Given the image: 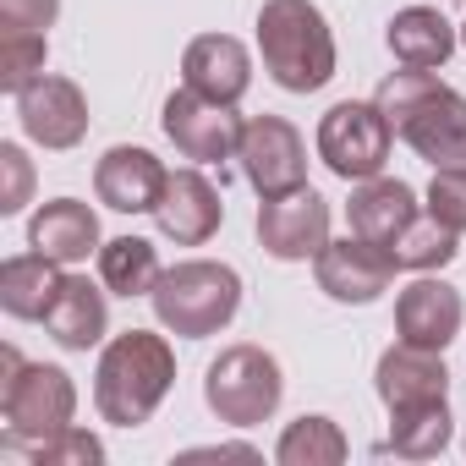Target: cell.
Instances as JSON below:
<instances>
[{
	"label": "cell",
	"instance_id": "1",
	"mask_svg": "<svg viewBox=\"0 0 466 466\" xmlns=\"http://www.w3.org/2000/svg\"><path fill=\"white\" fill-rule=\"evenodd\" d=\"M373 105L384 110L395 137H406L433 170L439 165H466V99L450 83H439L433 72H422V66L390 72L379 83Z\"/></svg>",
	"mask_w": 466,
	"mask_h": 466
},
{
	"label": "cell",
	"instance_id": "2",
	"mask_svg": "<svg viewBox=\"0 0 466 466\" xmlns=\"http://www.w3.org/2000/svg\"><path fill=\"white\" fill-rule=\"evenodd\" d=\"M176 384V351L154 329H127L99 351L94 368V406L116 428H137L159 411V400Z\"/></svg>",
	"mask_w": 466,
	"mask_h": 466
},
{
	"label": "cell",
	"instance_id": "3",
	"mask_svg": "<svg viewBox=\"0 0 466 466\" xmlns=\"http://www.w3.org/2000/svg\"><path fill=\"white\" fill-rule=\"evenodd\" d=\"M258 50L286 94H319L335 77V34L313 0H264Z\"/></svg>",
	"mask_w": 466,
	"mask_h": 466
},
{
	"label": "cell",
	"instance_id": "4",
	"mask_svg": "<svg viewBox=\"0 0 466 466\" xmlns=\"http://www.w3.org/2000/svg\"><path fill=\"white\" fill-rule=\"evenodd\" d=\"M0 411H6V444H39L61 428H72L77 384L66 368L23 362L17 346H0Z\"/></svg>",
	"mask_w": 466,
	"mask_h": 466
},
{
	"label": "cell",
	"instance_id": "5",
	"mask_svg": "<svg viewBox=\"0 0 466 466\" xmlns=\"http://www.w3.org/2000/svg\"><path fill=\"white\" fill-rule=\"evenodd\" d=\"M154 319L181 335V340H203V335H219L242 308V275L230 264H208V258H192V264H176L159 275L154 286Z\"/></svg>",
	"mask_w": 466,
	"mask_h": 466
},
{
	"label": "cell",
	"instance_id": "6",
	"mask_svg": "<svg viewBox=\"0 0 466 466\" xmlns=\"http://www.w3.org/2000/svg\"><path fill=\"white\" fill-rule=\"evenodd\" d=\"M280 395H286V379H280V362L264 346H230L203 373V400L230 428L269 422L280 411Z\"/></svg>",
	"mask_w": 466,
	"mask_h": 466
},
{
	"label": "cell",
	"instance_id": "7",
	"mask_svg": "<svg viewBox=\"0 0 466 466\" xmlns=\"http://www.w3.org/2000/svg\"><path fill=\"white\" fill-rule=\"evenodd\" d=\"M390 137H395V127L384 121L379 105L340 99V105L324 110V121H319V159H324L340 181H368V176H384V165H390Z\"/></svg>",
	"mask_w": 466,
	"mask_h": 466
},
{
	"label": "cell",
	"instance_id": "8",
	"mask_svg": "<svg viewBox=\"0 0 466 466\" xmlns=\"http://www.w3.org/2000/svg\"><path fill=\"white\" fill-rule=\"evenodd\" d=\"M159 127H165V137H170L187 159H198V165H225L230 154L242 148V127H248V121H237V105H219V99H208V94H198V88H176V94L165 99Z\"/></svg>",
	"mask_w": 466,
	"mask_h": 466
},
{
	"label": "cell",
	"instance_id": "9",
	"mask_svg": "<svg viewBox=\"0 0 466 466\" xmlns=\"http://www.w3.org/2000/svg\"><path fill=\"white\" fill-rule=\"evenodd\" d=\"M242 176L253 181L258 198H280V192H297L308 187V148H302V132L280 116H258L242 127Z\"/></svg>",
	"mask_w": 466,
	"mask_h": 466
},
{
	"label": "cell",
	"instance_id": "10",
	"mask_svg": "<svg viewBox=\"0 0 466 466\" xmlns=\"http://www.w3.org/2000/svg\"><path fill=\"white\" fill-rule=\"evenodd\" d=\"M324 242H329V203L313 187L264 198V208H258V248L269 258L302 264V258H319Z\"/></svg>",
	"mask_w": 466,
	"mask_h": 466
},
{
	"label": "cell",
	"instance_id": "11",
	"mask_svg": "<svg viewBox=\"0 0 466 466\" xmlns=\"http://www.w3.org/2000/svg\"><path fill=\"white\" fill-rule=\"evenodd\" d=\"M395 253L368 242V237H346V242H324V253L313 258V275H319V291L335 297V302H379L395 280Z\"/></svg>",
	"mask_w": 466,
	"mask_h": 466
},
{
	"label": "cell",
	"instance_id": "12",
	"mask_svg": "<svg viewBox=\"0 0 466 466\" xmlns=\"http://www.w3.org/2000/svg\"><path fill=\"white\" fill-rule=\"evenodd\" d=\"M17 116H23V132L39 143V148H77L88 137V99L72 77H39L17 94Z\"/></svg>",
	"mask_w": 466,
	"mask_h": 466
},
{
	"label": "cell",
	"instance_id": "13",
	"mask_svg": "<svg viewBox=\"0 0 466 466\" xmlns=\"http://www.w3.org/2000/svg\"><path fill=\"white\" fill-rule=\"evenodd\" d=\"M154 219H159V230H165L176 248H203L214 230H219V219H225V203H219V192H214L208 176L170 170L165 176V192L154 203Z\"/></svg>",
	"mask_w": 466,
	"mask_h": 466
},
{
	"label": "cell",
	"instance_id": "14",
	"mask_svg": "<svg viewBox=\"0 0 466 466\" xmlns=\"http://www.w3.org/2000/svg\"><path fill=\"white\" fill-rule=\"evenodd\" d=\"M165 165L148 154V148H132V143H116L99 165H94V192L105 208L116 214H154L159 192H165Z\"/></svg>",
	"mask_w": 466,
	"mask_h": 466
},
{
	"label": "cell",
	"instance_id": "15",
	"mask_svg": "<svg viewBox=\"0 0 466 466\" xmlns=\"http://www.w3.org/2000/svg\"><path fill=\"white\" fill-rule=\"evenodd\" d=\"M373 384H379V400L390 411L428 406V400H450V368H444V357L428 351V346H411V340H400V346H390L379 357Z\"/></svg>",
	"mask_w": 466,
	"mask_h": 466
},
{
	"label": "cell",
	"instance_id": "16",
	"mask_svg": "<svg viewBox=\"0 0 466 466\" xmlns=\"http://www.w3.org/2000/svg\"><path fill=\"white\" fill-rule=\"evenodd\" d=\"M395 329H400V340H411V346L444 351V346L461 335V291L444 286V280H433V275L411 280V286L395 297Z\"/></svg>",
	"mask_w": 466,
	"mask_h": 466
},
{
	"label": "cell",
	"instance_id": "17",
	"mask_svg": "<svg viewBox=\"0 0 466 466\" xmlns=\"http://www.w3.org/2000/svg\"><path fill=\"white\" fill-rule=\"evenodd\" d=\"M181 77H187V88H198V94H208L219 105H237L248 94V83H253V56L230 34H203V39L187 45Z\"/></svg>",
	"mask_w": 466,
	"mask_h": 466
},
{
	"label": "cell",
	"instance_id": "18",
	"mask_svg": "<svg viewBox=\"0 0 466 466\" xmlns=\"http://www.w3.org/2000/svg\"><path fill=\"white\" fill-rule=\"evenodd\" d=\"M28 248L45 253V258H56L61 269H66V264H83L88 253L105 248V242H99V214H94L88 203H77V198H56V203H45V208L34 214Z\"/></svg>",
	"mask_w": 466,
	"mask_h": 466
},
{
	"label": "cell",
	"instance_id": "19",
	"mask_svg": "<svg viewBox=\"0 0 466 466\" xmlns=\"http://www.w3.org/2000/svg\"><path fill=\"white\" fill-rule=\"evenodd\" d=\"M346 219H351V237H368V242L390 248L417 219V192L395 176H368V181H357V192L346 203Z\"/></svg>",
	"mask_w": 466,
	"mask_h": 466
},
{
	"label": "cell",
	"instance_id": "20",
	"mask_svg": "<svg viewBox=\"0 0 466 466\" xmlns=\"http://www.w3.org/2000/svg\"><path fill=\"white\" fill-rule=\"evenodd\" d=\"M45 329H50V340L66 346V351H88V346H99L105 329H110L105 291L88 286L83 275H66L61 291H56V302H50V313H45Z\"/></svg>",
	"mask_w": 466,
	"mask_h": 466
},
{
	"label": "cell",
	"instance_id": "21",
	"mask_svg": "<svg viewBox=\"0 0 466 466\" xmlns=\"http://www.w3.org/2000/svg\"><path fill=\"white\" fill-rule=\"evenodd\" d=\"M384 45H390V56H395L400 66L433 72V66H444V61L455 56V28H450L433 6H406V12L390 17Z\"/></svg>",
	"mask_w": 466,
	"mask_h": 466
},
{
	"label": "cell",
	"instance_id": "22",
	"mask_svg": "<svg viewBox=\"0 0 466 466\" xmlns=\"http://www.w3.org/2000/svg\"><path fill=\"white\" fill-rule=\"evenodd\" d=\"M61 264L45 258V253H23V258H6L0 264V308L12 319H45L56 291H61Z\"/></svg>",
	"mask_w": 466,
	"mask_h": 466
},
{
	"label": "cell",
	"instance_id": "23",
	"mask_svg": "<svg viewBox=\"0 0 466 466\" xmlns=\"http://www.w3.org/2000/svg\"><path fill=\"white\" fill-rule=\"evenodd\" d=\"M159 275H165L159 269V253L143 237H116V242L99 248V280L116 297H154Z\"/></svg>",
	"mask_w": 466,
	"mask_h": 466
},
{
	"label": "cell",
	"instance_id": "24",
	"mask_svg": "<svg viewBox=\"0 0 466 466\" xmlns=\"http://www.w3.org/2000/svg\"><path fill=\"white\" fill-rule=\"evenodd\" d=\"M450 444V400H428V406H406L390 411V450L406 461H428Z\"/></svg>",
	"mask_w": 466,
	"mask_h": 466
},
{
	"label": "cell",
	"instance_id": "25",
	"mask_svg": "<svg viewBox=\"0 0 466 466\" xmlns=\"http://www.w3.org/2000/svg\"><path fill=\"white\" fill-rule=\"evenodd\" d=\"M280 466H340L346 461V433L329 417H297L280 444H275Z\"/></svg>",
	"mask_w": 466,
	"mask_h": 466
},
{
	"label": "cell",
	"instance_id": "26",
	"mask_svg": "<svg viewBox=\"0 0 466 466\" xmlns=\"http://www.w3.org/2000/svg\"><path fill=\"white\" fill-rule=\"evenodd\" d=\"M455 237L461 230H450L444 219H433V214H417L400 237L390 242V253H395V264L400 269H417V275H428V269H444L461 248H455Z\"/></svg>",
	"mask_w": 466,
	"mask_h": 466
},
{
	"label": "cell",
	"instance_id": "27",
	"mask_svg": "<svg viewBox=\"0 0 466 466\" xmlns=\"http://www.w3.org/2000/svg\"><path fill=\"white\" fill-rule=\"evenodd\" d=\"M45 61H50L45 34H0V88L6 94H23L28 83H39Z\"/></svg>",
	"mask_w": 466,
	"mask_h": 466
},
{
	"label": "cell",
	"instance_id": "28",
	"mask_svg": "<svg viewBox=\"0 0 466 466\" xmlns=\"http://www.w3.org/2000/svg\"><path fill=\"white\" fill-rule=\"evenodd\" d=\"M28 455H34V466H99L105 461V444L88 428H61V433L39 439Z\"/></svg>",
	"mask_w": 466,
	"mask_h": 466
},
{
	"label": "cell",
	"instance_id": "29",
	"mask_svg": "<svg viewBox=\"0 0 466 466\" xmlns=\"http://www.w3.org/2000/svg\"><path fill=\"white\" fill-rule=\"evenodd\" d=\"M428 214L450 230H466V165H439L428 181Z\"/></svg>",
	"mask_w": 466,
	"mask_h": 466
},
{
	"label": "cell",
	"instance_id": "30",
	"mask_svg": "<svg viewBox=\"0 0 466 466\" xmlns=\"http://www.w3.org/2000/svg\"><path fill=\"white\" fill-rule=\"evenodd\" d=\"M34 192V165L17 143H0V214H17Z\"/></svg>",
	"mask_w": 466,
	"mask_h": 466
},
{
	"label": "cell",
	"instance_id": "31",
	"mask_svg": "<svg viewBox=\"0 0 466 466\" xmlns=\"http://www.w3.org/2000/svg\"><path fill=\"white\" fill-rule=\"evenodd\" d=\"M61 17V0H0V34H45Z\"/></svg>",
	"mask_w": 466,
	"mask_h": 466
},
{
	"label": "cell",
	"instance_id": "32",
	"mask_svg": "<svg viewBox=\"0 0 466 466\" xmlns=\"http://www.w3.org/2000/svg\"><path fill=\"white\" fill-rule=\"evenodd\" d=\"M461 45H466V23H461Z\"/></svg>",
	"mask_w": 466,
	"mask_h": 466
}]
</instances>
